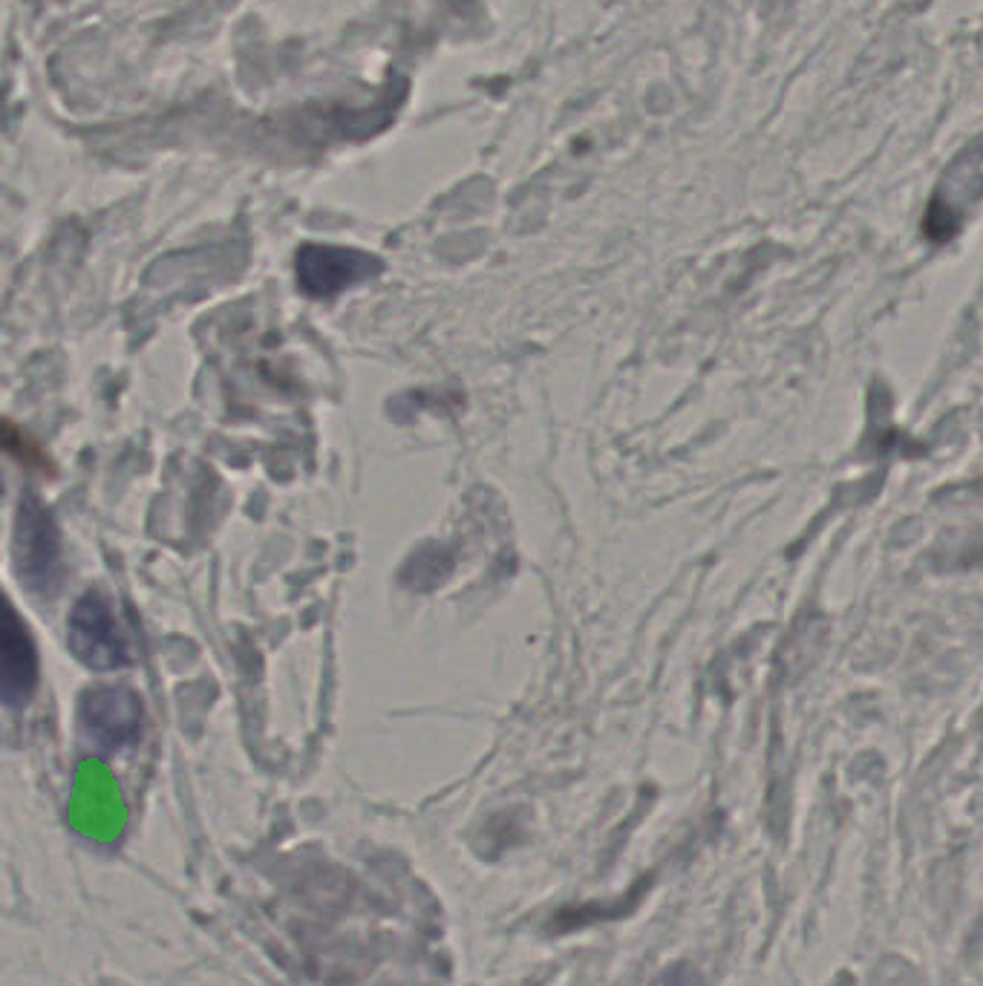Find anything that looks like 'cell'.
<instances>
[{
	"mask_svg": "<svg viewBox=\"0 0 983 986\" xmlns=\"http://www.w3.org/2000/svg\"><path fill=\"white\" fill-rule=\"evenodd\" d=\"M66 643L75 661L95 673H113L130 664L128 635L116 618L113 603L102 592H87L73 606L66 621Z\"/></svg>",
	"mask_w": 983,
	"mask_h": 986,
	"instance_id": "1",
	"label": "cell"
},
{
	"mask_svg": "<svg viewBox=\"0 0 983 986\" xmlns=\"http://www.w3.org/2000/svg\"><path fill=\"white\" fill-rule=\"evenodd\" d=\"M15 566L30 592L49 597L61 583V540L52 514L35 497L21 499L15 523Z\"/></svg>",
	"mask_w": 983,
	"mask_h": 986,
	"instance_id": "2",
	"label": "cell"
},
{
	"mask_svg": "<svg viewBox=\"0 0 983 986\" xmlns=\"http://www.w3.org/2000/svg\"><path fill=\"white\" fill-rule=\"evenodd\" d=\"M145 707L128 687H95L81 695V730L102 753H116L138 742Z\"/></svg>",
	"mask_w": 983,
	"mask_h": 986,
	"instance_id": "3",
	"label": "cell"
},
{
	"mask_svg": "<svg viewBox=\"0 0 983 986\" xmlns=\"http://www.w3.org/2000/svg\"><path fill=\"white\" fill-rule=\"evenodd\" d=\"M381 271V260L338 245H303L297 254V283L312 297H332Z\"/></svg>",
	"mask_w": 983,
	"mask_h": 986,
	"instance_id": "4",
	"label": "cell"
},
{
	"mask_svg": "<svg viewBox=\"0 0 983 986\" xmlns=\"http://www.w3.org/2000/svg\"><path fill=\"white\" fill-rule=\"evenodd\" d=\"M983 194V142L972 145L952 164L925 211V234L934 242H946L961 225V211Z\"/></svg>",
	"mask_w": 983,
	"mask_h": 986,
	"instance_id": "5",
	"label": "cell"
},
{
	"mask_svg": "<svg viewBox=\"0 0 983 986\" xmlns=\"http://www.w3.org/2000/svg\"><path fill=\"white\" fill-rule=\"evenodd\" d=\"M0 669H4L6 707H23L32 698L35 683H38V655H35V643L30 638V629H26V623L18 618L12 603H6Z\"/></svg>",
	"mask_w": 983,
	"mask_h": 986,
	"instance_id": "6",
	"label": "cell"
},
{
	"mask_svg": "<svg viewBox=\"0 0 983 986\" xmlns=\"http://www.w3.org/2000/svg\"><path fill=\"white\" fill-rule=\"evenodd\" d=\"M658 986H698V983H695V978L689 975V972L672 969V972H667V975H663V981Z\"/></svg>",
	"mask_w": 983,
	"mask_h": 986,
	"instance_id": "7",
	"label": "cell"
}]
</instances>
